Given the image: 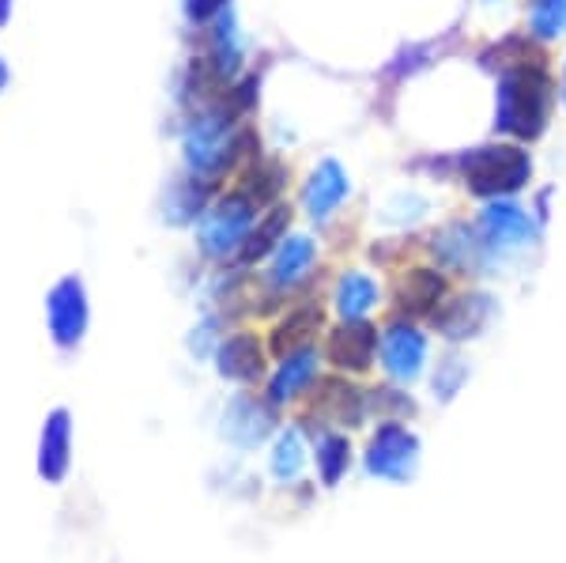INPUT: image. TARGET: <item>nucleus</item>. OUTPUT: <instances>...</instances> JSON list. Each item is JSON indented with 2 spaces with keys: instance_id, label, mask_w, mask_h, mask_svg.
Segmentation results:
<instances>
[{
  "instance_id": "f257e3e1",
  "label": "nucleus",
  "mask_w": 566,
  "mask_h": 563,
  "mask_svg": "<svg viewBox=\"0 0 566 563\" xmlns=\"http://www.w3.org/2000/svg\"><path fill=\"white\" fill-rule=\"evenodd\" d=\"M552 106V76L544 65H514L499 80V129L522 140H536L547 125Z\"/></svg>"
},
{
  "instance_id": "f03ea898",
  "label": "nucleus",
  "mask_w": 566,
  "mask_h": 563,
  "mask_svg": "<svg viewBox=\"0 0 566 563\" xmlns=\"http://www.w3.org/2000/svg\"><path fill=\"white\" fill-rule=\"evenodd\" d=\"M234 152H239V136H234V122L227 106H212L200 111L181 133V156H186L189 175L200 181H216L231 167Z\"/></svg>"
},
{
  "instance_id": "7ed1b4c3",
  "label": "nucleus",
  "mask_w": 566,
  "mask_h": 563,
  "mask_svg": "<svg viewBox=\"0 0 566 563\" xmlns=\"http://www.w3.org/2000/svg\"><path fill=\"white\" fill-rule=\"evenodd\" d=\"M423 466V442L405 420H378L370 431L367 450H363V473L386 484H412Z\"/></svg>"
},
{
  "instance_id": "20e7f679",
  "label": "nucleus",
  "mask_w": 566,
  "mask_h": 563,
  "mask_svg": "<svg viewBox=\"0 0 566 563\" xmlns=\"http://www.w3.org/2000/svg\"><path fill=\"white\" fill-rule=\"evenodd\" d=\"M253 223H258V201L245 189H234V194L219 197L212 208H205V216L197 223V247L205 258L227 261L234 253H242Z\"/></svg>"
},
{
  "instance_id": "39448f33",
  "label": "nucleus",
  "mask_w": 566,
  "mask_h": 563,
  "mask_svg": "<svg viewBox=\"0 0 566 563\" xmlns=\"http://www.w3.org/2000/svg\"><path fill=\"white\" fill-rule=\"evenodd\" d=\"M464 170V186L476 197H499V194H514L522 189L528 175H533V163L522 148H510V144H499V148H476L461 159Z\"/></svg>"
},
{
  "instance_id": "423d86ee",
  "label": "nucleus",
  "mask_w": 566,
  "mask_h": 563,
  "mask_svg": "<svg viewBox=\"0 0 566 563\" xmlns=\"http://www.w3.org/2000/svg\"><path fill=\"white\" fill-rule=\"evenodd\" d=\"M91 325V303H87V284L69 272L57 284L45 292V330H50V341L57 344L61 352L80 348L87 337Z\"/></svg>"
},
{
  "instance_id": "0eeeda50",
  "label": "nucleus",
  "mask_w": 566,
  "mask_h": 563,
  "mask_svg": "<svg viewBox=\"0 0 566 563\" xmlns=\"http://www.w3.org/2000/svg\"><path fill=\"white\" fill-rule=\"evenodd\" d=\"M381 371L389 375V383L412 386L423 378L427 371V337L412 325V317H392L381 330Z\"/></svg>"
},
{
  "instance_id": "6e6552de",
  "label": "nucleus",
  "mask_w": 566,
  "mask_h": 563,
  "mask_svg": "<svg viewBox=\"0 0 566 563\" xmlns=\"http://www.w3.org/2000/svg\"><path fill=\"white\" fill-rule=\"evenodd\" d=\"M381 333L374 330L367 317H344L336 330H328L325 359L333 363L340 375H367L378 363Z\"/></svg>"
},
{
  "instance_id": "1a4fd4ad",
  "label": "nucleus",
  "mask_w": 566,
  "mask_h": 563,
  "mask_svg": "<svg viewBox=\"0 0 566 563\" xmlns=\"http://www.w3.org/2000/svg\"><path fill=\"white\" fill-rule=\"evenodd\" d=\"M219 435L239 450H258L264 439L276 435V405L258 394H234L223 408Z\"/></svg>"
},
{
  "instance_id": "9d476101",
  "label": "nucleus",
  "mask_w": 566,
  "mask_h": 563,
  "mask_svg": "<svg viewBox=\"0 0 566 563\" xmlns=\"http://www.w3.org/2000/svg\"><path fill=\"white\" fill-rule=\"evenodd\" d=\"M314 416L317 424L325 428H340V431H352V428H363L367 424V389L352 386L344 375H328V378H317V394H314Z\"/></svg>"
},
{
  "instance_id": "9b49d317",
  "label": "nucleus",
  "mask_w": 566,
  "mask_h": 563,
  "mask_svg": "<svg viewBox=\"0 0 566 563\" xmlns=\"http://www.w3.org/2000/svg\"><path fill=\"white\" fill-rule=\"evenodd\" d=\"M491 314H495V299L483 292H469V295H453L446 299L442 306L431 314V325L438 337H446L450 344L461 341H476L483 330H488Z\"/></svg>"
},
{
  "instance_id": "f8f14e48",
  "label": "nucleus",
  "mask_w": 566,
  "mask_h": 563,
  "mask_svg": "<svg viewBox=\"0 0 566 563\" xmlns=\"http://www.w3.org/2000/svg\"><path fill=\"white\" fill-rule=\"evenodd\" d=\"M72 413L69 408H50L39 435V477L45 484H65L72 469Z\"/></svg>"
},
{
  "instance_id": "ddd939ff",
  "label": "nucleus",
  "mask_w": 566,
  "mask_h": 563,
  "mask_svg": "<svg viewBox=\"0 0 566 563\" xmlns=\"http://www.w3.org/2000/svg\"><path fill=\"white\" fill-rule=\"evenodd\" d=\"M212 359H216V375L227 378V383H239V386L261 383L264 363H269L258 333H231V337H223Z\"/></svg>"
},
{
  "instance_id": "4468645a",
  "label": "nucleus",
  "mask_w": 566,
  "mask_h": 563,
  "mask_svg": "<svg viewBox=\"0 0 566 563\" xmlns=\"http://www.w3.org/2000/svg\"><path fill=\"white\" fill-rule=\"evenodd\" d=\"M317 375H322V356H317L314 344H306V348H298V352H287V356H280V367L272 371L264 397L276 408H283V405L298 402L306 389H314Z\"/></svg>"
},
{
  "instance_id": "2eb2a0df",
  "label": "nucleus",
  "mask_w": 566,
  "mask_h": 563,
  "mask_svg": "<svg viewBox=\"0 0 566 563\" xmlns=\"http://www.w3.org/2000/svg\"><path fill=\"white\" fill-rule=\"evenodd\" d=\"M298 424H303L310 435V453H314L322 488H336L355 466L352 439L340 428H325V424H314V420H298Z\"/></svg>"
},
{
  "instance_id": "dca6fc26",
  "label": "nucleus",
  "mask_w": 566,
  "mask_h": 563,
  "mask_svg": "<svg viewBox=\"0 0 566 563\" xmlns=\"http://www.w3.org/2000/svg\"><path fill=\"white\" fill-rule=\"evenodd\" d=\"M483 247L488 250H499V253H510V250H525L536 242V227L528 220L525 208L510 205V201H495L488 205L483 212Z\"/></svg>"
},
{
  "instance_id": "f3484780",
  "label": "nucleus",
  "mask_w": 566,
  "mask_h": 563,
  "mask_svg": "<svg viewBox=\"0 0 566 563\" xmlns=\"http://www.w3.org/2000/svg\"><path fill=\"white\" fill-rule=\"evenodd\" d=\"M446 292H450V284H446L442 272L416 265L397 280V295L392 299H397L400 317H431L446 303Z\"/></svg>"
},
{
  "instance_id": "a211bd4d",
  "label": "nucleus",
  "mask_w": 566,
  "mask_h": 563,
  "mask_svg": "<svg viewBox=\"0 0 566 563\" xmlns=\"http://www.w3.org/2000/svg\"><path fill=\"white\" fill-rule=\"evenodd\" d=\"M434 258L442 269L450 272H461V277H476V272L488 269V247L483 242H476V234L469 231V223H450L442 227V231L434 234Z\"/></svg>"
},
{
  "instance_id": "6ab92c4d",
  "label": "nucleus",
  "mask_w": 566,
  "mask_h": 563,
  "mask_svg": "<svg viewBox=\"0 0 566 563\" xmlns=\"http://www.w3.org/2000/svg\"><path fill=\"white\" fill-rule=\"evenodd\" d=\"M314 461V453H310V442H306V428L303 424H287V428L276 431V439H272V453H269V473L272 480H280V484H298L306 473V466Z\"/></svg>"
},
{
  "instance_id": "aec40b11",
  "label": "nucleus",
  "mask_w": 566,
  "mask_h": 563,
  "mask_svg": "<svg viewBox=\"0 0 566 563\" xmlns=\"http://www.w3.org/2000/svg\"><path fill=\"white\" fill-rule=\"evenodd\" d=\"M352 194V181L348 175L340 170V163H333V159H325L322 167L310 175L306 181V189H303V205H306V212H310V220H317V223H325L328 216L340 208L344 197Z\"/></svg>"
},
{
  "instance_id": "412c9836",
  "label": "nucleus",
  "mask_w": 566,
  "mask_h": 563,
  "mask_svg": "<svg viewBox=\"0 0 566 563\" xmlns=\"http://www.w3.org/2000/svg\"><path fill=\"white\" fill-rule=\"evenodd\" d=\"M208 65L219 80H234L242 69V34L239 20H234V8H219L212 31H208Z\"/></svg>"
},
{
  "instance_id": "4be33fe9",
  "label": "nucleus",
  "mask_w": 566,
  "mask_h": 563,
  "mask_svg": "<svg viewBox=\"0 0 566 563\" xmlns=\"http://www.w3.org/2000/svg\"><path fill=\"white\" fill-rule=\"evenodd\" d=\"M314 258H317V250L306 234H291V239H283L280 250L272 253L269 288L272 292H291V288H298L310 277V269H314Z\"/></svg>"
},
{
  "instance_id": "5701e85b",
  "label": "nucleus",
  "mask_w": 566,
  "mask_h": 563,
  "mask_svg": "<svg viewBox=\"0 0 566 563\" xmlns=\"http://www.w3.org/2000/svg\"><path fill=\"white\" fill-rule=\"evenodd\" d=\"M325 325V311L317 303H298L291 306L287 314L280 317L276 325H272L269 333V348L272 356H287V352H298L306 348L310 341H314V333Z\"/></svg>"
},
{
  "instance_id": "b1692460",
  "label": "nucleus",
  "mask_w": 566,
  "mask_h": 563,
  "mask_svg": "<svg viewBox=\"0 0 566 563\" xmlns=\"http://www.w3.org/2000/svg\"><path fill=\"white\" fill-rule=\"evenodd\" d=\"M287 227H291V208H283V205H276L272 212L258 216V223H253L250 239H245V247L239 253L242 265H258L261 258L276 253L280 242L287 239Z\"/></svg>"
},
{
  "instance_id": "393cba45",
  "label": "nucleus",
  "mask_w": 566,
  "mask_h": 563,
  "mask_svg": "<svg viewBox=\"0 0 566 563\" xmlns=\"http://www.w3.org/2000/svg\"><path fill=\"white\" fill-rule=\"evenodd\" d=\"M381 299V288L374 284V277L367 272L352 269L336 280V292H333V303H336V314L340 317H367Z\"/></svg>"
},
{
  "instance_id": "a878e982",
  "label": "nucleus",
  "mask_w": 566,
  "mask_h": 563,
  "mask_svg": "<svg viewBox=\"0 0 566 563\" xmlns=\"http://www.w3.org/2000/svg\"><path fill=\"white\" fill-rule=\"evenodd\" d=\"M367 413L378 416V420H405L408 424L419 413V405L412 394H405V389L392 383V386L367 389Z\"/></svg>"
},
{
  "instance_id": "bb28decb",
  "label": "nucleus",
  "mask_w": 566,
  "mask_h": 563,
  "mask_svg": "<svg viewBox=\"0 0 566 563\" xmlns=\"http://www.w3.org/2000/svg\"><path fill=\"white\" fill-rule=\"evenodd\" d=\"M464 383H469V363H464L458 352H450V356L438 359V367H434V375H431V389H434L438 402L450 405L453 397L461 394Z\"/></svg>"
},
{
  "instance_id": "cd10ccee",
  "label": "nucleus",
  "mask_w": 566,
  "mask_h": 563,
  "mask_svg": "<svg viewBox=\"0 0 566 563\" xmlns=\"http://www.w3.org/2000/svg\"><path fill=\"white\" fill-rule=\"evenodd\" d=\"M283 178H287V170H283L276 159H258V163L250 167V175H245V186H242V189L253 197V201L261 205V201H272V197L280 194V189H283Z\"/></svg>"
},
{
  "instance_id": "c85d7f7f",
  "label": "nucleus",
  "mask_w": 566,
  "mask_h": 563,
  "mask_svg": "<svg viewBox=\"0 0 566 563\" xmlns=\"http://www.w3.org/2000/svg\"><path fill=\"white\" fill-rule=\"evenodd\" d=\"M528 23L536 39H559L566 34V0H533Z\"/></svg>"
},
{
  "instance_id": "c756f323",
  "label": "nucleus",
  "mask_w": 566,
  "mask_h": 563,
  "mask_svg": "<svg viewBox=\"0 0 566 563\" xmlns=\"http://www.w3.org/2000/svg\"><path fill=\"white\" fill-rule=\"evenodd\" d=\"M219 8H227V0H186V15H189L193 23L212 20Z\"/></svg>"
},
{
  "instance_id": "7c9ffc66",
  "label": "nucleus",
  "mask_w": 566,
  "mask_h": 563,
  "mask_svg": "<svg viewBox=\"0 0 566 563\" xmlns=\"http://www.w3.org/2000/svg\"><path fill=\"white\" fill-rule=\"evenodd\" d=\"M212 330H216V322H212V317H208V322H205V325H200V330H197V333H200V341H212V337H216ZM189 352H197V356H208V348H200L197 341H189Z\"/></svg>"
},
{
  "instance_id": "2f4dec72",
  "label": "nucleus",
  "mask_w": 566,
  "mask_h": 563,
  "mask_svg": "<svg viewBox=\"0 0 566 563\" xmlns=\"http://www.w3.org/2000/svg\"><path fill=\"white\" fill-rule=\"evenodd\" d=\"M15 15V0H0V27H8Z\"/></svg>"
},
{
  "instance_id": "473e14b6",
  "label": "nucleus",
  "mask_w": 566,
  "mask_h": 563,
  "mask_svg": "<svg viewBox=\"0 0 566 563\" xmlns=\"http://www.w3.org/2000/svg\"><path fill=\"white\" fill-rule=\"evenodd\" d=\"M8 84H12V69H8L4 53H0V95H4V91H8Z\"/></svg>"
},
{
  "instance_id": "72a5a7b5",
  "label": "nucleus",
  "mask_w": 566,
  "mask_h": 563,
  "mask_svg": "<svg viewBox=\"0 0 566 563\" xmlns=\"http://www.w3.org/2000/svg\"><path fill=\"white\" fill-rule=\"evenodd\" d=\"M563 98H566V80H563Z\"/></svg>"
}]
</instances>
